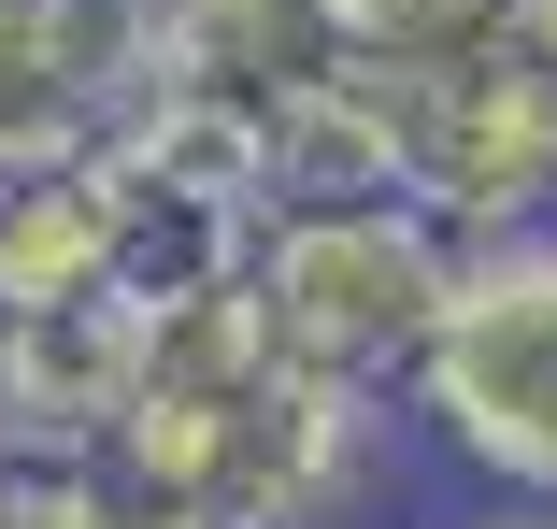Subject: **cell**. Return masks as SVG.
<instances>
[{
    "mask_svg": "<svg viewBox=\"0 0 557 529\" xmlns=\"http://www.w3.org/2000/svg\"><path fill=\"white\" fill-rule=\"evenodd\" d=\"M158 0H0V172H44L100 144V115L144 86Z\"/></svg>",
    "mask_w": 557,
    "mask_h": 529,
    "instance_id": "5",
    "label": "cell"
},
{
    "mask_svg": "<svg viewBox=\"0 0 557 529\" xmlns=\"http://www.w3.org/2000/svg\"><path fill=\"white\" fill-rule=\"evenodd\" d=\"M344 15V44H458V29H500V0H329Z\"/></svg>",
    "mask_w": 557,
    "mask_h": 529,
    "instance_id": "10",
    "label": "cell"
},
{
    "mask_svg": "<svg viewBox=\"0 0 557 529\" xmlns=\"http://www.w3.org/2000/svg\"><path fill=\"white\" fill-rule=\"evenodd\" d=\"M0 529H115V487L86 458H44V472H0Z\"/></svg>",
    "mask_w": 557,
    "mask_h": 529,
    "instance_id": "9",
    "label": "cell"
},
{
    "mask_svg": "<svg viewBox=\"0 0 557 529\" xmlns=\"http://www.w3.org/2000/svg\"><path fill=\"white\" fill-rule=\"evenodd\" d=\"M129 415V300H0V472L100 458Z\"/></svg>",
    "mask_w": 557,
    "mask_h": 529,
    "instance_id": "6",
    "label": "cell"
},
{
    "mask_svg": "<svg viewBox=\"0 0 557 529\" xmlns=\"http://www.w3.org/2000/svg\"><path fill=\"white\" fill-rule=\"evenodd\" d=\"M86 472L115 501H172V515H214V529H344L372 501V472H386V401L314 386L286 358H258L214 401L129 386L115 444H100Z\"/></svg>",
    "mask_w": 557,
    "mask_h": 529,
    "instance_id": "1",
    "label": "cell"
},
{
    "mask_svg": "<svg viewBox=\"0 0 557 529\" xmlns=\"http://www.w3.org/2000/svg\"><path fill=\"white\" fill-rule=\"evenodd\" d=\"M344 15L329 0H158L144 15V86H230V100H272V86H314L344 72Z\"/></svg>",
    "mask_w": 557,
    "mask_h": 529,
    "instance_id": "7",
    "label": "cell"
},
{
    "mask_svg": "<svg viewBox=\"0 0 557 529\" xmlns=\"http://www.w3.org/2000/svg\"><path fill=\"white\" fill-rule=\"evenodd\" d=\"M443 272H458V244L386 186L372 200H272L258 244H244L272 358L314 386H358V401H400L429 315H443Z\"/></svg>",
    "mask_w": 557,
    "mask_h": 529,
    "instance_id": "4",
    "label": "cell"
},
{
    "mask_svg": "<svg viewBox=\"0 0 557 529\" xmlns=\"http://www.w3.org/2000/svg\"><path fill=\"white\" fill-rule=\"evenodd\" d=\"M400 415L486 501H543L557 515V230L458 244L443 315H429V344L400 372Z\"/></svg>",
    "mask_w": 557,
    "mask_h": 529,
    "instance_id": "3",
    "label": "cell"
},
{
    "mask_svg": "<svg viewBox=\"0 0 557 529\" xmlns=\"http://www.w3.org/2000/svg\"><path fill=\"white\" fill-rule=\"evenodd\" d=\"M0 300H115V230H100L86 144L44 172H0Z\"/></svg>",
    "mask_w": 557,
    "mask_h": 529,
    "instance_id": "8",
    "label": "cell"
},
{
    "mask_svg": "<svg viewBox=\"0 0 557 529\" xmlns=\"http://www.w3.org/2000/svg\"><path fill=\"white\" fill-rule=\"evenodd\" d=\"M115 529H214V515H172V501H115Z\"/></svg>",
    "mask_w": 557,
    "mask_h": 529,
    "instance_id": "12",
    "label": "cell"
},
{
    "mask_svg": "<svg viewBox=\"0 0 557 529\" xmlns=\"http://www.w3.org/2000/svg\"><path fill=\"white\" fill-rule=\"evenodd\" d=\"M386 144V200L443 244H500V230H557V72L515 29H458V44H372L344 58Z\"/></svg>",
    "mask_w": 557,
    "mask_h": 529,
    "instance_id": "2",
    "label": "cell"
},
{
    "mask_svg": "<svg viewBox=\"0 0 557 529\" xmlns=\"http://www.w3.org/2000/svg\"><path fill=\"white\" fill-rule=\"evenodd\" d=\"M500 29H515V44H529V58L557 72V0H500Z\"/></svg>",
    "mask_w": 557,
    "mask_h": 529,
    "instance_id": "11",
    "label": "cell"
},
{
    "mask_svg": "<svg viewBox=\"0 0 557 529\" xmlns=\"http://www.w3.org/2000/svg\"><path fill=\"white\" fill-rule=\"evenodd\" d=\"M472 529H557V515H543V501H500V515H472Z\"/></svg>",
    "mask_w": 557,
    "mask_h": 529,
    "instance_id": "13",
    "label": "cell"
}]
</instances>
